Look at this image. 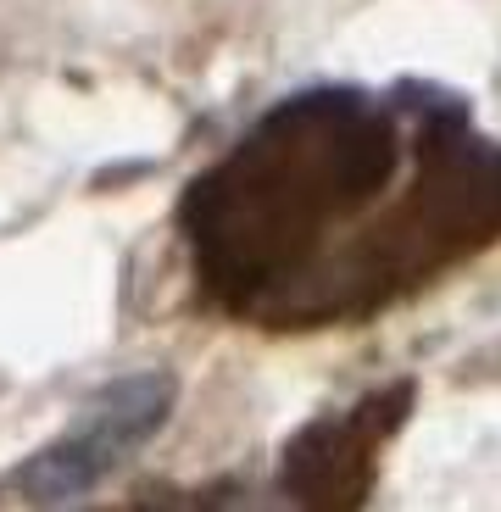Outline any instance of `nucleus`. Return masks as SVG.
<instances>
[{"mask_svg": "<svg viewBox=\"0 0 501 512\" xmlns=\"http://www.w3.org/2000/svg\"><path fill=\"white\" fill-rule=\"evenodd\" d=\"M184 234L240 318H346L496 240L501 145L429 90H307L190 184Z\"/></svg>", "mask_w": 501, "mask_h": 512, "instance_id": "1", "label": "nucleus"}, {"mask_svg": "<svg viewBox=\"0 0 501 512\" xmlns=\"http://www.w3.org/2000/svg\"><path fill=\"white\" fill-rule=\"evenodd\" d=\"M167 412H173V373L117 379L62 440H51L45 451H34L17 468V496L23 501H73L84 490H95L162 429Z\"/></svg>", "mask_w": 501, "mask_h": 512, "instance_id": "2", "label": "nucleus"}, {"mask_svg": "<svg viewBox=\"0 0 501 512\" xmlns=\"http://www.w3.org/2000/svg\"><path fill=\"white\" fill-rule=\"evenodd\" d=\"M407 412V390L396 396H368L362 407L340 412L329 423H312L296 446L284 451V490L307 507L329 501H357L362 479L373 468V446L390 435V423Z\"/></svg>", "mask_w": 501, "mask_h": 512, "instance_id": "3", "label": "nucleus"}]
</instances>
